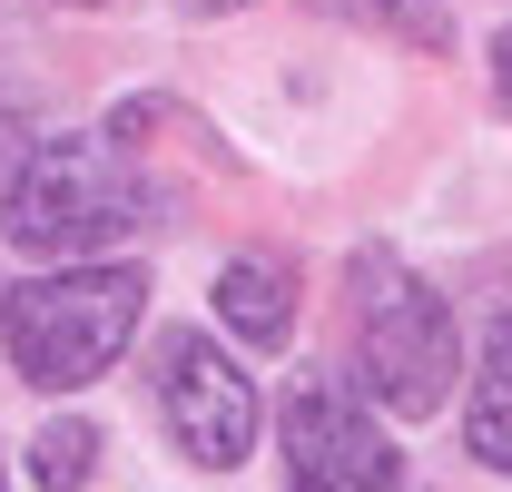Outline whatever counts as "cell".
I'll return each mask as SVG.
<instances>
[{
  "instance_id": "1",
  "label": "cell",
  "mask_w": 512,
  "mask_h": 492,
  "mask_svg": "<svg viewBox=\"0 0 512 492\" xmlns=\"http://www.w3.org/2000/svg\"><path fill=\"white\" fill-rule=\"evenodd\" d=\"M138 315H148L138 266H60V276H30L0 296V355L40 394H79L128 355Z\"/></svg>"
},
{
  "instance_id": "2",
  "label": "cell",
  "mask_w": 512,
  "mask_h": 492,
  "mask_svg": "<svg viewBox=\"0 0 512 492\" xmlns=\"http://www.w3.org/2000/svg\"><path fill=\"white\" fill-rule=\"evenodd\" d=\"M345 306H355V394H375L384 414H434L463 384V345H453V306L394 256L365 246L345 266Z\"/></svg>"
},
{
  "instance_id": "3",
  "label": "cell",
  "mask_w": 512,
  "mask_h": 492,
  "mask_svg": "<svg viewBox=\"0 0 512 492\" xmlns=\"http://www.w3.org/2000/svg\"><path fill=\"white\" fill-rule=\"evenodd\" d=\"M148 207L158 197L119 138H40L30 168L0 187V227L20 256H99L128 227H148Z\"/></svg>"
},
{
  "instance_id": "4",
  "label": "cell",
  "mask_w": 512,
  "mask_h": 492,
  "mask_svg": "<svg viewBox=\"0 0 512 492\" xmlns=\"http://www.w3.org/2000/svg\"><path fill=\"white\" fill-rule=\"evenodd\" d=\"M148 394H158V424L188 453L197 473H237L256 453V384L237 374V355H217V335H158L148 355Z\"/></svg>"
},
{
  "instance_id": "5",
  "label": "cell",
  "mask_w": 512,
  "mask_h": 492,
  "mask_svg": "<svg viewBox=\"0 0 512 492\" xmlns=\"http://www.w3.org/2000/svg\"><path fill=\"white\" fill-rule=\"evenodd\" d=\"M404 453L365 414V394L345 374H306L286 394V492H394Z\"/></svg>"
},
{
  "instance_id": "6",
  "label": "cell",
  "mask_w": 512,
  "mask_h": 492,
  "mask_svg": "<svg viewBox=\"0 0 512 492\" xmlns=\"http://www.w3.org/2000/svg\"><path fill=\"white\" fill-rule=\"evenodd\" d=\"M217 325L256 355H276L296 335V266L286 256H227L217 266Z\"/></svg>"
},
{
  "instance_id": "7",
  "label": "cell",
  "mask_w": 512,
  "mask_h": 492,
  "mask_svg": "<svg viewBox=\"0 0 512 492\" xmlns=\"http://www.w3.org/2000/svg\"><path fill=\"white\" fill-rule=\"evenodd\" d=\"M463 453H473L483 473H512V315H493L483 365L463 384Z\"/></svg>"
},
{
  "instance_id": "8",
  "label": "cell",
  "mask_w": 512,
  "mask_h": 492,
  "mask_svg": "<svg viewBox=\"0 0 512 492\" xmlns=\"http://www.w3.org/2000/svg\"><path fill=\"white\" fill-rule=\"evenodd\" d=\"M325 20H365V30H384V40H404V50H453V20L434 10V0H316Z\"/></svg>"
},
{
  "instance_id": "9",
  "label": "cell",
  "mask_w": 512,
  "mask_h": 492,
  "mask_svg": "<svg viewBox=\"0 0 512 492\" xmlns=\"http://www.w3.org/2000/svg\"><path fill=\"white\" fill-rule=\"evenodd\" d=\"M89 473H99V433L79 424V414H60V424L30 443V483L40 492H79Z\"/></svg>"
},
{
  "instance_id": "10",
  "label": "cell",
  "mask_w": 512,
  "mask_h": 492,
  "mask_svg": "<svg viewBox=\"0 0 512 492\" xmlns=\"http://www.w3.org/2000/svg\"><path fill=\"white\" fill-rule=\"evenodd\" d=\"M20 168H30V119H20V99L0 89V187L20 178Z\"/></svg>"
},
{
  "instance_id": "11",
  "label": "cell",
  "mask_w": 512,
  "mask_h": 492,
  "mask_svg": "<svg viewBox=\"0 0 512 492\" xmlns=\"http://www.w3.org/2000/svg\"><path fill=\"white\" fill-rule=\"evenodd\" d=\"M493 89H503V109H512V30L493 40Z\"/></svg>"
},
{
  "instance_id": "12",
  "label": "cell",
  "mask_w": 512,
  "mask_h": 492,
  "mask_svg": "<svg viewBox=\"0 0 512 492\" xmlns=\"http://www.w3.org/2000/svg\"><path fill=\"white\" fill-rule=\"evenodd\" d=\"M178 10H197V20H217V10H247V0H178Z\"/></svg>"
},
{
  "instance_id": "13",
  "label": "cell",
  "mask_w": 512,
  "mask_h": 492,
  "mask_svg": "<svg viewBox=\"0 0 512 492\" xmlns=\"http://www.w3.org/2000/svg\"><path fill=\"white\" fill-rule=\"evenodd\" d=\"M69 10H99V0H69Z\"/></svg>"
}]
</instances>
